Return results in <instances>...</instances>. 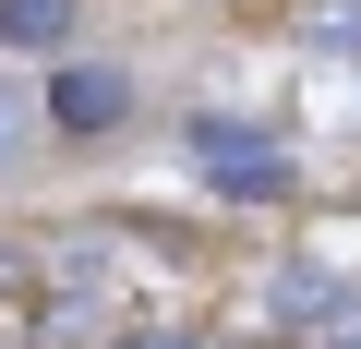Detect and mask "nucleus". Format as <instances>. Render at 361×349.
<instances>
[{
	"mask_svg": "<svg viewBox=\"0 0 361 349\" xmlns=\"http://www.w3.org/2000/svg\"><path fill=\"white\" fill-rule=\"evenodd\" d=\"M25 337H85V325H109V241L97 229H61V241H37V289H25V313H13Z\"/></svg>",
	"mask_w": 361,
	"mask_h": 349,
	"instance_id": "obj_1",
	"label": "nucleus"
},
{
	"mask_svg": "<svg viewBox=\"0 0 361 349\" xmlns=\"http://www.w3.org/2000/svg\"><path fill=\"white\" fill-rule=\"evenodd\" d=\"M25 133H37V109L13 97V73H0V169H13V145H25Z\"/></svg>",
	"mask_w": 361,
	"mask_h": 349,
	"instance_id": "obj_6",
	"label": "nucleus"
},
{
	"mask_svg": "<svg viewBox=\"0 0 361 349\" xmlns=\"http://www.w3.org/2000/svg\"><path fill=\"white\" fill-rule=\"evenodd\" d=\"M85 0H0V49H73Z\"/></svg>",
	"mask_w": 361,
	"mask_h": 349,
	"instance_id": "obj_5",
	"label": "nucleus"
},
{
	"mask_svg": "<svg viewBox=\"0 0 361 349\" xmlns=\"http://www.w3.org/2000/svg\"><path fill=\"white\" fill-rule=\"evenodd\" d=\"M193 169H205L217 193H253V205H265V193H289V157H277L253 121H193Z\"/></svg>",
	"mask_w": 361,
	"mask_h": 349,
	"instance_id": "obj_2",
	"label": "nucleus"
},
{
	"mask_svg": "<svg viewBox=\"0 0 361 349\" xmlns=\"http://www.w3.org/2000/svg\"><path fill=\"white\" fill-rule=\"evenodd\" d=\"M121 349H217V337H180V325H133Z\"/></svg>",
	"mask_w": 361,
	"mask_h": 349,
	"instance_id": "obj_7",
	"label": "nucleus"
},
{
	"mask_svg": "<svg viewBox=\"0 0 361 349\" xmlns=\"http://www.w3.org/2000/svg\"><path fill=\"white\" fill-rule=\"evenodd\" d=\"M289 313H301V325H289V349H361V289H313V277H301V289H289Z\"/></svg>",
	"mask_w": 361,
	"mask_h": 349,
	"instance_id": "obj_4",
	"label": "nucleus"
},
{
	"mask_svg": "<svg viewBox=\"0 0 361 349\" xmlns=\"http://www.w3.org/2000/svg\"><path fill=\"white\" fill-rule=\"evenodd\" d=\"M121 109H133V85H121V73H97V61H73V73L49 85V121H61L73 145H97V133H121Z\"/></svg>",
	"mask_w": 361,
	"mask_h": 349,
	"instance_id": "obj_3",
	"label": "nucleus"
}]
</instances>
